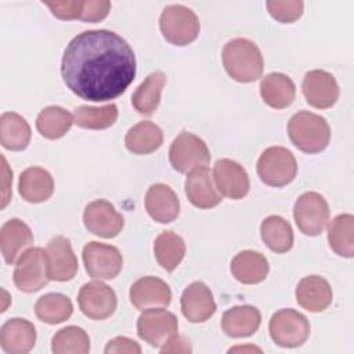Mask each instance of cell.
Listing matches in <instances>:
<instances>
[{
  "label": "cell",
  "instance_id": "6da1fadb",
  "mask_svg": "<svg viewBox=\"0 0 354 354\" xmlns=\"http://www.w3.org/2000/svg\"><path fill=\"white\" fill-rule=\"evenodd\" d=\"M61 75L66 87L83 100H115L136 77V55L130 44L112 30H84L66 46Z\"/></svg>",
  "mask_w": 354,
  "mask_h": 354
},
{
  "label": "cell",
  "instance_id": "7a4b0ae2",
  "mask_svg": "<svg viewBox=\"0 0 354 354\" xmlns=\"http://www.w3.org/2000/svg\"><path fill=\"white\" fill-rule=\"evenodd\" d=\"M225 72L239 83L256 82L263 75L264 61L259 47L243 37L230 40L223 48Z\"/></svg>",
  "mask_w": 354,
  "mask_h": 354
},
{
  "label": "cell",
  "instance_id": "3957f363",
  "mask_svg": "<svg viewBox=\"0 0 354 354\" xmlns=\"http://www.w3.org/2000/svg\"><path fill=\"white\" fill-rule=\"evenodd\" d=\"M288 134L292 144L306 153L324 151L330 140V129L325 118L308 111H300L290 118Z\"/></svg>",
  "mask_w": 354,
  "mask_h": 354
},
{
  "label": "cell",
  "instance_id": "277c9868",
  "mask_svg": "<svg viewBox=\"0 0 354 354\" xmlns=\"http://www.w3.org/2000/svg\"><path fill=\"white\" fill-rule=\"evenodd\" d=\"M159 28L169 43L180 47L192 43L201 29L196 14L181 4H171L163 8L159 18Z\"/></svg>",
  "mask_w": 354,
  "mask_h": 354
},
{
  "label": "cell",
  "instance_id": "5b68a950",
  "mask_svg": "<svg viewBox=\"0 0 354 354\" xmlns=\"http://www.w3.org/2000/svg\"><path fill=\"white\" fill-rule=\"evenodd\" d=\"M257 174L270 187L288 185L297 174L296 158L283 147H270L257 160Z\"/></svg>",
  "mask_w": 354,
  "mask_h": 354
},
{
  "label": "cell",
  "instance_id": "8992f818",
  "mask_svg": "<svg viewBox=\"0 0 354 354\" xmlns=\"http://www.w3.org/2000/svg\"><path fill=\"white\" fill-rule=\"evenodd\" d=\"M169 160L176 171L189 173L196 167L207 166L210 152L202 138L192 133L181 131L170 145Z\"/></svg>",
  "mask_w": 354,
  "mask_h": 354
},
{
  "label": "cell",
  "instance_id": "52a82bcc",
  "mask_svg": "<svg viewBox=\"0 0 354 354\" xmlns=\"http://www.w3.org/2000/svg\"><path fill=\"white\" fill-rule=\"evenodd\" d=\"M48 281L46 250L41 248H29L17 260L14 268L15 286L25 293H33L44 288Z\"/></svg>",
  "mask_w": 354,
  "mask_h": 354
},
{
  "label": "cell",
  "instance_id": "ba28073f",
  "mask_svg": "<svg viewBox=\"0 0 354 354\" xmlns=\"http://www.w3.org/2000/svg\"><path fill=\"white\" fill-rule=\"evenodd\" d=\"M270 336L281 347H299L310 335L307 318L296 310L282 308L270 319Z\"/></svg>",
  "mask_w": 354,
  "mask_h": 354
},
{
  "label": "cell",
  "instance_id": "9c48e42d",
  "mask_svg": "<svg viewBox=\"0 0 354 354\" xmlns=\"http://www.w3.org/2000/svg\"><path fill=\"white\" fill-rule=\"evenodd\" d=\"M329 216V205L318 192H304L299 196L293 207L297 228L308 236L319 235L325 230Z\"/></svg>",
  "mask_w": 354,
  "mask_h": 354
},
{
  "label": "cell",
  "instance_id": "30bf717a",
  "mask_svg": "<svg viewBox=\"0 0 354 354\" xmlns=\"http://www.w3.org/2000/svg\"><path fill=\"white\" fill-rule=\"evenodd\" d=\"M178 332L176 315L163 308H145L137 319V333L152 347L165 346Z\"/></svg>",
  "mask_w": 354,
  "mask_h": 354
},
{
  "label": "cell",
  "instance_id": "8fae6325",
  "mask_svg": "<svg viewBox=\"0 0 354 354\" xmlns=\"http://www.w3.org/2000/svg\"><path fill=\"white\" fill-rule=\"evenodd\" d=\"M83 263L87 274L100 281L113 279L123 267V259L118 248L95 241L83 248Z\"/></svg>",
  "mask_w": 354,
  "mask_h": 354
},
{
  "label": "cell",
  "instance_id": "7c38bea8",
  "mask_svg": "<svg viewBox=\"0 0 354 354\" xmlns=\"http://www.w3.org/2000/svg\"><path fill=\"white\" fill-rule=\"evenodd\" d=\"M77 303L86 317L91 319H105L115 313L118 299L112 288L101 281H93L80 288Z\"/></svg>",
  "mask_w": 354,
  "mask_h": 354
},
{
  "label": "cell",
  "instance_id": "4fadbf2b",
  "mask_svg": "<svg viewBox=\"0 0 354 354\" xmlns=\"http://www.w3.org/2000/svg\"><path fill=\"white\" fill-rule=\"evenodd\" d=\"M83 223L88 232L101 238H115L123 228L124 218L116 212L115 206L105 201L97 199L90 202L83 213Z\"/></svg>",
  "mask_w": 354,
  "mask_h": 354
},
{
  "label": "cell",
  "instance_id": "5bb4252c",
  "mask_svg": "<svg viewBox=\"0 0 354 354\" xmlns=\"http://www.w3.org/2000/svg\"><path fill=\"white\" fill-rule=\"evenodd\" d=\"M306 101L318 109L333 106L339 98V86L336 79L326 71L314 69L306 73L301 84Z\"/></svg>",
  "mask_w": 354,
  "mask_h": 354
},
{
  "label": "cell",
  "instance_id": "9a60e30c",
  "mask_svg": "<svg viewBox=\"0 0 354 354\" xmlns=\"http://www.w3.org/2000/svg\"><path fill=\"white\" fill-rule=\"evenodd\" d=\"M213 180L217 191L230 199L243 198L250 188L246 170L235 160L218 159L213 166Z\"/></svg>",
  "mask_w": 354,
  "mask_h": 354
},
{
  "label": "cell",
  "instance_id": "2e32d148",
  "mask_svg": "<svg viewBox=\"0 0 354 354\" xmlns=\"http://www.w3.org/2000/svg\"><path fill=\"white\" fill-rule=\"evenodd\" d=\"M48 278L51 281H71L77 272V259L72 250L69 239L62 235L50 239L46 248Z\"/></svg>",
  "mask_w": 354,
  "mask_h": 354
},
{
  "label": "cell",
  "instance_id": "e0dca14e",
  "mask_svg": "<svg viewBox=\"0 0 354 354\" xmlns=\"http://www.w3.org/2000/svg\"><path fill=\"white\" fill-rule=\"evenodd\" d=\"M183 315L194 324L207 321L216 313L212 290L201 281L188 285L181 295Z\"/></svg>",
  "mask_w": 354,
  "mask_h": 354
},
{
  "label": "cell",
  "instance_id": "ac0fdd59",
  "mask_svg": "<svg viewBox=\"0 0 354 354\" xmlns=\"http://www.w3.org/2000/svg\"><path fill=\"white\" fill-rule=\"evenodd\" d=\"M185 194L188 201L199 209H212L223 201V195L213 184V177L206 166L196 167L188 173Z\"/></svg>",
  "mask_w": 354,
  "mask_h": 354
},
{
  "label": "cell",
  "instance_id": "d6986e66",
  "mask_svg": "<svg viewBox=\"0 0 354 354\" xmlns=\"http://www.w3.org/2000/svg\"><path fill=\"white\" fill-rule=\"evenodd\" d=\"M130 301L137 310L152 307H167L171 301L169 285L156 277H144L130 288Z\"/></svg>",
  "mask_w": 354,
  "mask_h": 354
},
{
  "label": "cell",
  "instance_id": "ffe728a7",
  "mask_svg": "<svg viewBox=\"0 0 354 354\" xmlns=\"http://www.w3.org/2000/svg\"><path fill=\"white\" fill-rule=\"evenodd\" d=\"M33 243V234L28 224L19 218H11L1 225L0 230V249L8 264L17 263L24 252Z\"/></svg>",
  "mask_w": 354,
  "mask_h": 354
},
{
  "label": "cell",
  "instance_id": "44dd1931",
  "mask_svg": "<svg viewBox=\"0 0 354 354\" xmlns=\"http://www.w3.org/2000/svg\"><path fill=\"white\" fill-rule=\"evenodd\" d=\"M296 301L310 313H321L332 304V288L319 275H308L299 281L296 286Z\"/></svg>",
  "mask_w": 354,
  "mask_h": 354
},
{
  "label": "cell",
  "instance_id": "7402d4cb",
  "mask_svg": "<svg viewBox=\"0 0 354 354\" xmlns=\"http://www.w3.org/2000/svg\"><path fill=\"white\" fill-rule=\"evenodd\" d=\"M36 343L35 325L24 318H11L0 329V346L8 354H26Z\"/></svg>",
  "mask_w": 354,
  "mask_h": 354
},
{
  "label": "cell",
  "instance_id": "603a6c76",
  "mask_svg": "<svg viewBox=\"0 0 354 354\" xmlns=\"http://www.w3.org/2000/svg\"><path fill=\"white\" fill-rule=\"evenodd\" d=\"M145 209L155 221L167 224L177 218L180 213V201L169 185L153 184L147 191Z\"/></svg>",
  "mask_w": 354,
  "mask_h": 354
},
{
  "label": "cell",
  "instance_id": "cb8c5ba5",
  "mask_svg": "<svg viewBox=\"0 0 354 354\" xmlns=\"http://www.w3.org/2000/svg\"><path fill=\"white\" fill-rule=\"evenodd\" d=\"M268 271V261L260 252L242 250L231 260L232 277L245 285H253L264 281Z\"/></svg>",
  "mask_w": 354,
  "mask_h": 354
},
{
  "label": "cell",
  "instance_id": "d4e9b609",
  "mask_svg": "<svg viewBox=\"0 0 354 354\" xmlns=\"http://www.w3.org/2000/svg\"><path fill=\"white\" fill-rule=\"evenodd\" d=\"M261 314L253 306H235L227 310L221 318V329L230 337L252 336L260 326Z\"/></svg>",
  "mask_w": 354,
  "mask_h": 354
},
{
  "label": "cell",
  "instance_id": "484cf974",
  "mask_svg": "<svg viewBox=\"0 0 354 354\" xmlns=\"http://www.w3.org/2000/svg\"><path fill=\"white\" fill-rule=\"evenodd\" d=\"M18 191L26 202L40 203L53 195L54 180L43 167H28L19 176Z\"/></svg>",
  "mask_w": 354,
  "mask_h": 354
},
{
  "label": "cell",
  "instance_id": "4316f807",
  "mask_svg": "<svg viewBox=\"0 0 354 354\" xmlns=\"http://www.w3.org/2000/svg\"><path fill=\"white\" fill-rule=\"evenodd\" d=\"M260 94L268 106L274 109H283L293 102L296 87L292 79L286 75L272 72L263 77L260 83Z\"/></svg>",
  "mask_w": 354,
  "mask_h": 354
},
{
  "label": "cell",
  "instance_id": "83f0119b",
  "mask_svg": "<svg viewBox=\"0 0 354 354\" xmlns=\"http://www.w3.org/2000/svg\"><path fill=\"white\" fill-rule=\"evenodd\" d=\"M126 148L136 155L155 152L163 144V133L159 126L149 120H142L129 129L124 137Z\"/></svg>",
  "mask_w": 354,
  "mask_h": 354
},
{
  "label": "cell",
  "instance_id": "f1b7e54d",
  "mask_svg": "<svg viewBox=\"0 0 354 354\" xmlns=\"http://www.w3.org/2000/svg\"><path fill=\"white\" fill-rule=\"evenodd\" d=\"M166 84V75L160 71L149 73L131 95L133 108L141 115H152L160 102V94Z\"/></svg>",
  "mask_w": 354,
  "mask_h": 354
},
{
  "label": "cell",
  "instance_id": "f546056e",
  "mask_svg": "<svg viewBox=\"0 0 354 354\" xmlns=\"http://www.w3.org/2000/svg\"><path fill=\"white\" fill-rule=\"evenodd\" d=\"M30 126L25 118L15 112H4L0 116V142L10 151H22L30 141Z\"/></svg>",
  "mask_w": 354,
  "mask_h": 354
},
{
  "label": "cell",
  "instance_id": "4dcf8cb0",
  "mask_svg": "<svg viewBox=\"0 0 354 354\" xmlns=\"http://www.w3.org/2000/svg\"><path fill=\"white\" fill-rule=\"evenodd\" d=\"M153 253L159 266L171 272L177 268L185 256V243L180 235L173 231L160 232L153 242Z\"/></svg>",
  "mask_w": 354,
  "mask_h": 354
},
{
  "label": "cell",
  "instance_id": "1f68e13d",
  "mask_svg": "<svg viewBox=\"0 0 354 354\" xmlns=\"http://www.w3.org/2000/svg\"><path fill=\"white\" fill-rule=\"evenodd\" d=\"M263 242L275 253H286L293 246V231L290 224L281 216H268L260 227Z\"/></svg>",
  "mask_w": 354,
  "mask_h": 354
},
{
  "label": "cell",
  "instance_id": "d6a6232c",
  "mask_svg": "<svg viewBox=\"0 0 354 354\" xmlns=\"http://www.w3.org/2000/svg\"><path fill=\"white\" fill-rule=\"evenodd\" d=\"M330 249L343 257L354 256V217L344 213L336 216L328 227Z\"/></svg>",
  "mask_w": 354,
  "mask_h": 354
},
{
  "label": "cell",
  "instance_id": "836d02e7",
  "mask_svg": "<svg viewBox=\"0 0 354 354\" xmlns=\"http://www.w3.org/2000/svg\"><path fill=\"white\" fill-rule=\"evenodd\" d=\"M73 122V116L66 109L51 105L41 109L37 115L36 129L44 138L57 140L69 131Z\"/></svg>",
  "mask_w": 354,
  "mask_h": 354
},
{
  "label": "cell",
  "instance_id": "e575fe53",
  "mask_svg": "<svg viewBox=\"0 0 354 354\" xmlns=\"http://www.w3.org/2000/svg\"><path fill=\"white\" fill-rule=\"evenodd\" d=\"M35 313L40 321L55 325L66 321L72 315L73 306L65 295L47 293L36 301Z\"/></svg>",
  "mask_w": 354,
  "mask_h": 354
},
{
  "label": "cell",
  "instance_id": "d590c367",
  "mask_svg": "<svg viewBox=\"0 0 354 354\" xmlns=\"http://www.w3.org/2000/svg\"><path fill=\"white\" fill-rule=\"evenodd\" d=\"M75 123L82 129L102 130L111 127L118 119V106L108 104L104 106H88L82 105L75 109Z\"/></svg>",
  "mask_w": 354,
  "mask_h": 354
},
{
  "label": "cell",
  "instance_id": "8d00e7d4",
  "mask_svg": "<svg viewBox=\"0 0 354 354\" xmlns=\"http://www.w3.org/2000/svg\"><path fill=\"white\" fill-rule=\"evenodd\" d=\"M51 350L54 354H87L90 351V337L79 326H66L54 335Z\"/></svg>",
  "mask_w": 354,
  "mask_h": 354
},
{
  "label": "cell",
  "instance_id": "74e56055",
  "mask_svg": "<svg viewBox=\"0 0 354 354\" xmlns=\"http://www.w3.org/2000/svg\"><path fill=\"white\" fill-rule=\"evenodd\" d=\"M267 10L270 15L282 22V24H290L299 19L303 14L304 4L303 1H286V0H270L266 3Z\"/></svg>",
  "mask_w": 354,
  "mask_h": 354
},
{
  "label": "cell",
  "instance_id": "f35d334b",
  "mask_svg": "<svg viewBox=\"0 0 354 354\" xmlns=\"http://www.w3.org/2000/svg\"><path fill=\"white\" fill-rule=\"evenodd\" d=\"M44 4L51 10V14L54 17L64 19V21H71V19L80 18L84 1L64 0V1H46Z\"/></svg>",
  "mask_w": 354,
  "mask_h": 354
},
{
  "label": "cell",
  "instance_id": "ab89813d",
  "mask_svg": "<svg viewBox=\"0 0 354 354\" xmlns=\"http://www.w3.org/2000/svg\"><path fill=\"white\" fill-rule=\"evenodd\" d=\"M109 10H111V3L106 0H97V1L88 0V1H84L83 11L79 19L84 22H100L108 17Z\"/></svg>",
  "mask_w": 354,
  "mask_h": 354
},
{
  "label": "cell",
  "instance_id": "60d3db41",
  "mask_svg": "<svg viewBox=\"0 0 354 354\" xmlns=\"http://www.w3.org/2000/svg\"><path fill=\"white\" fill-rule=\"evenodd\" d=\"M120 353L140 354L141 347L133 339H129L126 336H118L108 342V344L105 347V354H120Z\"/></svg>",
  "mask_w": 354,
  "mask_h": 354
},
{
  "label": "cell",
  "instance_id": "b9f144b4",
  "mask_svg": "<svg viewBox=\"0 0 354 354\" xmlns=\"http://www.w3.org/2000/svg\"><path fill=\"white\" fill-rule=\"evenodd\" d=\"M191 344L187 339L176 335L165 346L160 347V353H191Z\"/></svg>",
  "mask_w": 354,
  "mask_h": 354
},
{
  "label": "cell",
  "instance_id": "7bdbcfd3",
  "mask_svg": "<svg viewBox=\"0 0 354 354\" xmlns=\"http://www.w3.org/2000/svg\"><path fill=\"white\" fill-rule=\"evenodd\" d=\"M3 160V201H1V209L7 206L11 198V184H12V171L8 169V165L6 162V158L1 156Z\"/></svg>",
  "mask_w": 354,
  "mask_h": 354
},
{
  "label": "cell",
  "instance_id": "ee69618b",
  "mask_svg": "<svg viewBox=\"0 0 354 354\" xmlns=\"http://www.w3.org/2000/svg\"><path fill=\"white\" fill-rule=\"evenodd\" d=\"M228 351H230V353H234V351H259V353H261V348L254 347V346H245V347L239 346V347H232V348H230Z\"/></svg>",
  "mask_w": 354,
  "mask_h": 354
}]
</instances>
